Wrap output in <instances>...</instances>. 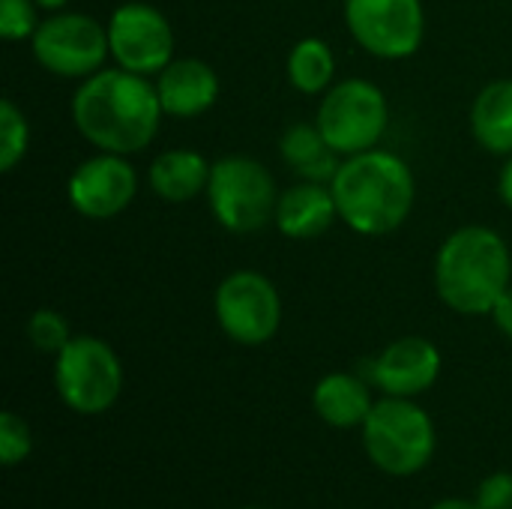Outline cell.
<instances>
[{
	"label": "cell",
	"mask_w": 512,
	"mask_h": 509,
	"mask_svg": "<svg viewBox=\"0 0 512 509\" xmlns=\"http://www.w3.org/2000/svg\"><path fill=\"white\" fill-rule=\"evenodd\" d=\"M69 114L87 144L120 156L150 147L165 117L153 78L120 66L78 81Z\"/></svg>",
	"instance_id": "obj_1"
},
{
	"label": "cell",
	"mask_w": 512,
	"mask_h": 509,
	"mask_svg": "<svg viewBox=\"0 0 512 509\" xmlns=\"http://www.w3.org/2000/svg\"><path fill=\"white\" fill-rule=\"evenodd\" d=\"M339 222L360 237H387L399 231L417 201L411 165L384 147H372L339 162L330 180Z\"/></svg>",
	"instance_id": "obj_2"
},
{
	"label": "cell",
	"mask_w": 512,
	"mask_h": 509,
	"mask_svg": "<svg viewBox=\"0 0 512 509\" xmlns=\"http://www.w3.org/2000/svg\"><path fill=\"white\" fill-rule=\"evenodd\" d=\"M432 282L456 315H489L512 285V252L507 240L486 225H462L435 252Z\"/></svg>",
	"instance_id": "obj_3"
},
{
	"label": "cell",
	"mask_w": 512,
	"mask_h": 509,
	"mask_svg": "<svg viewBox=\"0 0 512 509\" xmlns=\"http://www.w3.org/2000/svg\"><path fill=\"white\" fill-rule=\"evenodd\" d=\"M360 429L372 465L390 477H414L435 456V423L414 399H378Z\"/></svg>",
	"instance_id": "obj_4"
},
{
	"label": "cell",
	"mask_w": 512,
	"mask_h": 509,
	"mask_svg": "<svg viewBox=\"0 0 512 509\" xmlns=\"http://www.w3.org/2000/svg\"><path fill=\"white\" fill-rule=\"evenodd\" d=\"M204 198L219 228L246 237L273 225L279 186L258 159L231 153L213 162Z\"/></svg>",
	"instance_id": "obj_5"
},
{
	"label": "cell",
	"mask_w": 512,
	"mask_h": 509,
	"mask_svg": "<svg viewBox=\"0 0 512 509\" xmlns=\"http://www.w3.org/2000/svg\"><path fill=\"white\" fill-rule=\"evenodd\" d=\"M315 123L342 159L381 147L390 126L387 93L369 78H339L321 96Z\"/></svg>",
	"instance_id": "obj_6"
},
{
	"label": "cell",
	"mask_w": 512,
	"mask_h": 509,
	"mask_svg": "<svg viewBox=\"0 0 512 509\" xmlns=\"http://www.w3.org/2000/svg\"><path fill=\"white\" fill-rule=\"evenodd\" d=\"M54 387L69 411L105 414L123 393V363L105 339L72 336L54 357Z\"/></svg>",
	"instance_id": "obj_7"
},
{
	"label": "cell",
	"mask_w": 512,
	"mask_h": 509,
	"mask_svg": "<svg viewBox=\"0 0 512 509\" xmlns=\"http://www.w3.org/2000/svg\"><path fill=\"white\" fill-rule=\"evenodd\" d=\"M30 54L48 75L84 81L111 57L108 24L87 12H51L30 36Z\"/></svg>",
	"instance_id": "obj_8"
},
{
	"label": "cell",
	"mask_w": 512,
	"mask_h": 509,
	"mask_svg": "<svg viewBox=\"0 0 512 509\" xmlns=\"http://www.w3.org/2000/svg\"><path fill=\"white\" fill-rule=\"evenodd\" d=\"M219 330L246 348L267 345L282 327V297L270 276L240 267L228 273L213 294Z\"/></svg>",
	"instance_id": "obj_9"
},
{
	"label": "cell",
	"mask_w": 512,
	"mask_h": 509,
	"mask_svg": "<svg viewBox=\"0 0 512 509\" xmlns=\"http://www.w3.org/2000/svg\"><path fill=\"white\" fill-rule=\"evenodd\" d=\"M342 18L351 39L378 60H408L426 39L423 0H345Z\"/></svg>",
	"instance_id": "obj_10"
},
{
	"label": "cell",
	"mask_w": 512,
	"mask_h": 509,
	"mask_svg": "<svg viewBox=\"0 0 512 509\" xmlns=\"http://www.w3.org/2000/svg\"><path fill=\"white\" fill-rule=\"evenodd\" d=\"M174 27L147 0H126L108 18V48L120 69L156 78L174 60Z\"/></svg>",
	"instance_id": "obj_11"
},
{
	"label": "cell",
	"mask_w": 512,
	"mask_h": 509,
	"mask_svg": "<svg viewBox=\"0 0 512 509\" xmlns=\"http://www.w3.org/2000/svg\"><path fill=\"white\" fill-rule=\"evenodd\" d=\"M138 195V171L132 168L129 156L96 150L90 159L78 162L66 180L69 207L90 219L108 222L120 216Z\"/></svg>",
	"instance_id": "obj_12"
},
{
	"label": "cell",
	"mask_w": 512,
	"mask_h": 509,
	"mask_svg": "<svg viewBox=\"0 0 512 509\" xmlns=\"http://www.w3.org/2000/svg\"><path fill=\"white\" fill-rule=\"evenodd\" d=\"M441 366L444 360L435 342L423 336H402L369 363V378L375 387L384 390V396L414 399L435 387Z\"/></svg>",
	"instance_id": "obj_13"
},
{
	"label": "cell",
	"mask_w": 512,
	"mask_h": 509,
	"mask_svg": "<svg viewBox=\"0 0 512 509\" xmlns=\"http://www.w3.org/2000/svg\"><path fill=\"white\" fill-rule=\"evenodd\" d=\"M156 93L165 117L192 120L207 114L219 99V75L201 57H174L156 78Z\"/></svg>",
	"instance_id": "obj_14"
},
{
	"label": "cell",
	"mask_w": 512,
	"mask_h": 509,
	"mask_svg": "<svg viewBox=\"0 0 512 509\" xmlns=\"http://www.w3.org/2000/svg\"><path fill=\"white\" fill-rule=\"evenodd\" d=\"M339 219L336 198L330 183L297 180L294 186L279 192L276 204V231L288 240H318Z\"/></svg>",
	"instance_id": "obj_15"
},
{
	"label": "cell",
	"mask_w": 512,
	"mask_h": 509,
	"mask_svg": "<svg viewBox=\"0 0 512 509\" xmlns=\"http://www.w3.org/2000/svg\"><path fill=\"white\" fill-rule=\"evenodd\" d=\"M210 171H213V162L204 153L192 147H171V150H162L150 162L147 186L165 204H189L207 195Z\"/></svg>",
	"instance_id": "obj_16"
},
{
	"label": "cell",
	"mask_w": 512,
	"mask_h": 509,
	"mask_svg": "<svg viewBox=\"0 0 512 509\" xmlns=\"http://www.w3.org/2000/svg\"><path fill=\"white\" fill-rule=\"evenodd\" d=\"M312 408L333 429H357L366 423L369 411L375 408V399L369 393V384L360 375L330 372L315 384Z\"/></svg>",
	"instance_id": "obj_17"
},
{
	"label": "cell",
	"mask_w": 512,
	"mask_h": 509,
	"mask_svg": "<svg viewBox=\"0 0 512 509\" xmlns=\"http://www.w3.org/2000/svg\"><path fill=\"white\" fill-rule=\"evenodd\" d=\"M468 126L474 141L492 156L512 153V78L489 81L471 102Z\"/></svg>",
	"instance_id": "obj_18"
},
{
	"label": "cell",
	"mask_w": 512,
	"mask_h": 509,
	"mask_svg": "<svg viewBox=\"0 0 512 509\" xmlns=\"http://www.w3.org/2000/svg\"><path fill=\"white\" fill-rule=\"evenodd\" d=\"M279 156L300 180H312V183H330L342 162V156L330 147V141L324 138L315 120L291 123L279 138Z\"/></svg>",
	"instance_id": "obj_19"
},
{
	"label": "cell",
	"mask_w": 512,
	"mask_h": 509,
	"mask_svg": "<svg viewBox=\"0 0 512 509\" xmlns=\"http://www.w3.org/2000/svg\"><path fill=\"white\" fill-rule=\"evenodd\" d=\"M336 51L321 36H303L285 57V78L303 96H324L336 78Z\"/></svg>",
	"instance_id": "obj_20"
},
{
	"label": "cell",
	"mask_w": 512,
	"mask_h": 509,
	"mask_svg": "<svg viewBox=\"0 0 512 509\" xmlns=\"http://www.w3.org/2000/svg\"><path fill=\"white\" fill-rule=\"evenodd\" d=\"M30 150V120L15 99L0 102V171H15Z\"/></svg>",
	"instance_id": "obj_21"
},
{
	"label": "cell",
	"mask_w": 512,
	"mask_h": 509,
	"mask_svg": "<svg viewBox=\"0 0 512 509\" xmlns=\"http://www.w3.org/2000/svg\"><path fill=\"white\" fill-rule=\"evenodd\" d=\"M27 339H30V345H33L39 354L57 357V354L69 345L72 327H69V321H66L63 312L42 306V309H36V312L27 318Z\"/></svg>",
	"instance_id": "obj_22"
},
{
	"label": "cell",
	"mask_w": 512,
	"mask_h": 509,
	"mask_svg": "<svg viewBox=\"0 0 512 509\" xmlns=\"http://www.w3.org/2000/svg\"><path fill=\"white\" fill-rule=\"evenodd\" d=\"M33 450V435L24 417H18L15 411H3L0 414V462L6 468L24 462Z\"/></svg>",
	"instance_id": "obj_23"
},
{
	"label": "cell",
	"mask_w": 512,
	"mask_h": 509,
	"mask_svg": "<svg viewBox=\"0 0 512 509\" xmlns=\"http://www.w3.org/2000/svg\"><path fill=\"white\" fill-rule=\"evenodd\" d=\"M33 0H0V36L6 42H30V36L39 27Z\"/></svg>",
	"instance_id": "obj_24"
},
{
	"label": "cell",
	"mask_w": 512,
	"mask_h": 509,
	"mask_svg": "<svg viewBox=\"0 0 512 509\" xmlns=\"http://www.w3.org/2000/svg\"><path fill=\"white\" fill-rule=\"evenodd\" d=\"M477 504L483 509H512V474L498 471L486 477L477 489Z\"/></svg>",
	"instance_id": "obj_25"
},
{
	"label": "cell",
	"mask_w": 512,
	"mask_h": 509,
	"mask_svg": "<svg viewBox=\"0 0 512 509\" xmlns=\"http://www.w3.org/2000/svg\"><path fill=\"white\" fill-rule=\"evenodd\" d=\"M489 318L495 321V327H498L507 339H512V285L501 294V300L495 303V309L489 312Z\"/></svg>",
	"instance_id": "obj_26"
},
{
	"label": "cell",
	"mask_w": 512,
	"mask_h": 509,
	"mask_svg": "<svg viewBox=\"0 0 512 509\" xmlns=\"http://www.w3.org/2000/svg\"><path fill=\"white\" fill-rule=\"evenodd\" d=\"M498 195H501V201H504V204L512 210V153L507 156L504 168H501V177H498Z\"/></svg>",
	"instance_id": "obj_27"
},
{
	"label": "cell",
	"mask_w": 512,
	"mask_h": 509,
	"mask_svg": "<svg viewBox=\"0 0 512 509\" xmlns=\"http://www.w3.org/2000/svg\"><path fill=\"white\" fill-rule=\"evenodd\" d=\"M429 509H483L477 501H462V498H450V501H441Z\"/></svg>",
	"instance_id": "obj_28"
},
{
	"label": "cell",
	"mask_w": 512,
	"mask_h": 509,
	"mask_svg": "<svg viewBox=\"0 0 512 509\" xmlns=\"http://www.w3.org/2000/svg\"><path fill=\"white\" fill-rule=\"evenodd\" d=\"M33 3H36L39 9H45V12L51 15V12H63L69 0H33Z\"/></svg>",
	"instance_id": "obj_29"
}]
</instances>
